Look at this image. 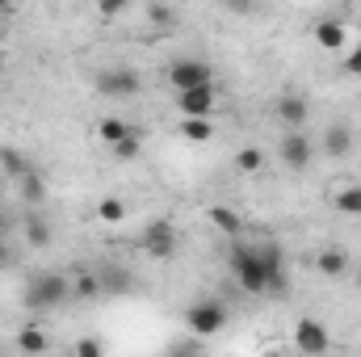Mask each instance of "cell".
Wrapping results in <instances>:
<instances>
[{"label": "cell", "instance_id": "cell-33", "mask_svg": "<svg viewBox=\"0 0 361 357\" xmlns=\"http://www.w3.org/2000/svg\"><path fill=\"white\" fill-rule=\"evenodd\" d=\"M227 4H231V8H240V13H248V8H252L257 0H227Z\"/></svg>", "mask_w": 361, "mask_h": 357}, {"label": "cell", "instance_id": "cell-19", "mask_svg": "<svg viewBox=\"0 0 361 357\" xmlns=\"http://www.w3.org/2000/svg\"><path fill=\"white\" fill-rule=\"evenodd\" d=\"M25 240H30V248H47L51 244V223L42 214H30L25 219Z\"/></svg>", "mask_w": 361, "mask_h": 357}, {"label": "cell", "instance_id": "cell-21", "mask_svg": "<svg viewBox=\"0 0 361 357\" xmlns=\"http://www.w3.org/2000/svg\"><path fill=\"white\" fill-rule=\"evenodd\" d=\"M130 286H135V277H130L126 269H105V273H101V290H105V294H126Z\"/></svg>", "mask_w": 361, "mask_h": 357}, {"label": "cell", "instance_id": "cell-3", "mask_svg": "<svg viewBox=\"0 0 361 357\" xmlns=\"http://www.w3.org/2000/svg\"><path fill=\"white\" fill-rule=\"evenodd\" d=\"M185 328H189L193 337H214V332L227 328V307H223L219 298H197V303L185 311Z\"/></svg>", "mask_w": 361, "mask_h": 357}, {"label": "cell", "instance_id": "cell-26", "mask_svg": "<svg viewBox=\"0 0 361 357\" xmlns=\"http://www.w3.org/2000/svg\"><path fill=\"white\" fill-rule=\"evenodd\" d=\"M265 164V152L261 147H240V156H235V169L240 173H257Z\"/></svg>", "mask_w": 361, "mask_h": 357}, {"label": "cell", "instance_id": "cell-24", "mask_svg": "<svg viewBox=\"0 0 361 357\" xmlns=\"http://www.w3.org/2000/svg\"><path fill=\"white\" fill-rule=\"evenodd\" d=\"M97 135H101L105 143H118V139L130 135V126H126L122 118H101V122H97Z\"/></svg>", "mask_w": 361, "mask_h": 357}, {"label": "cell", "instance_id": "cell-15", "mask_svg": "<svg viewBox=\"0 0 361 357\" xmlns=\"http://www.w3.org/2000/svg\"><path fill=\"white\" fill-rule=\"evenodd\" d=\"M17 189H21V198H25V202H30V206H42V202H47V181L38 177V173H34V169H30V173H25V177L17 181Z\"/></svg>", "mask_w": 361, "mask_h": 357}, {"label": "cell", "instance_id": "cell-1", "mask_svg": "<svg viewBox=\"0 0 361 357\" xmlns=\"http://www.w3.org/2000/svg\"><path fill=\"white\" fill-rule=\"evenodd\" d=\"M72 298V282L63 273H38L30 286H25V307L30 311H55L59 303Z\"/></svg>", "mask_w": 361, "mask_h": 357}, {"label": "cell", "instance_id": "cell-11", "mask_svg": "<svg viewBox=\"0 0 361 357\" xmlns=\"http://www.w3.org/2000/svg\"><path fill=\"white\" fill-rule=\"evenodd\" d=\"M307 118H311L307 97H298V92H281V101H277V122H286L290 131H302Z\"/></svg>", "mask_w": 361, "mask_h": 357}, {"label": "cell", "instance_id": "cell-37", "mask_svg": "<svg viewBox=\"0 0 361 357\" xmlns=\"http://www.w3.org/2000/svg\"><path fill=\"white\" fill-rule=\"evenodd\" d=\"M0 185H4V173H0Z\"/></svg>", "mask_w": 361, "mask_h": 357}, {"label": "cell", "instance_id": "cell-30", "mask_svg": "<svg viewBox=\"0 0 361 357\" xmlns=\"http://www.w3.org/2000/svg\"><path fill=\"white\" fill-rule=\"evenodd\" d=\"M345 72H349V76H361V42L345 55Z\"/></svg>", "mask_w": 361, "mask_h": 357}, {"label": "cell", "instance_id": "cell-8", "mask_svg": "<svg viewBox=\"0 0 361 357\" xmlns=\"http://www.w3.org/2000/svg\"><path fill=\"white\" fill-rule=\"evenodd\" d=\"M173 89H197V85H214V68L202 63V59H177L173 72H169Z\"/></svg>", "mask_w": 361, "mask_h": 357}, {"label": "cell", "instance_id": "cell-29", "mask_svg": "<svg viewBox=\"0 0 361 357\" xmlns=\"http://www.w3.org/2000/svg\"><path fill=\"white\" fill-rule=\"evenodd\" d=\"M130 0H97V8H101V17H118L122 8H126Z\"/></svg>", "mask_w": 361, "mask_h": 357}, {"label": "cell", "instance_id": "cell-14", "mask_svg": "<svg viewBox=\"0 0 361 357\" xmlns=\"http://www.w3.org/2000/svg\"><path fill=\"white\" fill-rule=\"evenodd\" d=\"M315 269L328 273V277H341V273H349V257H345L341 248H324V253L315 257Z\"/></svg>", "mask_w": 361, "mask_h": 357}, {"label": "cell", "instance_id": "cell-7", "mask_svg": "<svg viewBox=\"0 0 361 357\" xmlns=\"http://www.w3.org/2000/svg\"><path fill=\"white\" fill-rule=\"evenodd\" d=\"M277 156H281V164H286V169L302 173V169L315 160V143H311L302 131H290V135H281V143H277Z\"/></svg>", "mask_w": 361, "mask_h": 357}, {"label": "cell", "instance_id": "cell-28", "mask_svg": "<svg viewBox=\"0 0 361 357\" xmlns=\"http://www.w3.org/2000/svg\"><path fill=\"white\" fill-rule=\"evenodd\" d=\"M147 21H152V25H173L177 13H173L169 4H147Z\"/></svg>", "mask_w": 361, "mask_h": 357}, {"label": "cell", "instance_id": "cell-23", "mask_svg": "<svg viewBox=\"0 0 361 357\" xmlns=\"http://www.w3.org/2000/svg\"><path fill=\"white\" fill-rule=\"evenodd\" d=\"M139 147H143V143H139V135H135V131H130L126 139H118V143H109V152H114V160H118V164H130V160L139 156Z\"/></svg>", "mask_w": 361, "mask_h": 357}, {"label": "cell", "instance_id": "cell-10", "mask_svg": "<svg viewBox=\"0 0 361 357\" xmlns=\"http://www.w3.org/2000/svg\"><path fill=\"white\" fill-rule=\"evenodd\" d=\"M332 341H328V328L319 324V320H298L294 324V349H302V353H324Z\"/></svg>", "mask_w": 361, "mask_h": 357}, {"label": "cell", "instance_id": "cell-17", "mask_svg": "<svg viewBox=\"0 0 361 357\" xmlns=\"http://www.w3.org/2000/svg\"><path fill=\"white\" fill-rule=\"evenodd\" d=\"M206 214H210V223H214L219 231H227V236H240V227H244V219H240L231 206H210Z\"/></svg>", "mask_w": 361, "mask_h": 357}, {"label": "cell", "instance_id": "cell-34", "mask_svg": "<svg viewBox=\"0 0 361 357\" xmlns=\"http://www.w3.org/2000/svg\"><path fill=\"white\" fill-rule=\"evenodd\" d=\"M4 231H8V219H4V214H0V236H4Z\"/></svg>", "mask_w": 361, "mask_h": 357}, {"label": "cell", "instance_id": "cell-22", "mask_svg": "<svg viewBox=\"0 0 361 357\" xmlns=\"http://www.w3.org/2000/svg\"><path fill=\"white\" fill-rule=\"evenodd\" d=\"M17 349H21V353H47V349H51V337H47V332H38V328H21Z\"/></svg>", "mask_w": 361, "mask_h": 357}, {"label": "cell", "instance_id": "cell-6", "mask_svg": "<svg viewBox=\"0 0 361 357\" xmlns=\"http://www.w3.org/2000/svg\"><path fill=\"white\" fill-rule=\"evenodd\" d=\"M219 105V89L214 85H197V89H177V109L180 118H210Z\"/></svg>", "mask_w": 361, "mask_h": 357}, {"label": "cell", "instance_id": "cell-2", "mask_svg": "<svg viewBox=\"0 0 361 357\" xmlns=\"http://www.w3.org/2000/svg\"><path fill=\"white\" fill-rule=\"evenodd\" d=\"M231 273H235V282H240L248 294H265V261H261V248L240 244V248L231 253Z\"/></svg>", "mask_w": 361, "mask_h": 357}, {"label": "cell", "instance_id": "cell-12", "mask_svg": "<svg viewBox=\"0 0 361 357\" xmlns=\"http://www.w3.org/2000/svg\"><path fill=\"white\" fill-rule=\"evenodd\" d=\"M349 152H353V126H349V122H332V126L324 131V156L345 160Z\"/></svg>", "mask_w": 361, "mask_h": 357}, {"label": "cell", "instance_id": "cell-25", "mask_svg": "<svg viewBox=\"0 0 361 357\" xmlns=\"http://www.w3.org/2000/svg\"><path fill=\"white\" fill-rule=\"evenodd\" d=\"M336 210H345V214H361V185H345V189L336 193Z\"/></svg>", "mask_w": 361, "mask_h": 357}, {"label": "cell", "instance_id": "cell-5", "mask_svg": "<svg viewBox=\"0 0 361 357\" xmlns=\"http://www.w3.org/2000/svg\"><path fill=\"white\" fill-rule=\"evenodd\" d=\"M177 231H173V223L169 219H152L147 227H143V253L152 257V261H173L177 257Z\"/></svg>", "mask_w": 361, "mask_h": 357}, {"label": "cell", "instance_id": "cell-31", "mask_svg": "<svg viewBox=\"0 0 361 357\" xmlns=\"http://www.w3.org/2000/svg\"><path fill=\"white\" fill-rule=\"evenodd\" d=\"M76 353L80 357H101L105 353V345H101V341H76Z\"/></svg>", "mask_w": 361, "mask_h": 357}, {"label": "cell", "instance_id": "cell-35", "mask_svg": "<svg viewBox=\"0 0 361 357\" xmlns=\"http://www.w3.org/2000/svg\"><path fill=\"white\" fill-rule=\"evenodd\" d=\"M357 290H361V273H357Z\"/></svg>", "mask_w": 361, "mask_h": 357}, {"label": "cell", "instance_id": "cell-16", "mask_svg": "<svg viewBox=\"0 0 361 357\" xmlns=\"http://www.w3.org/2000/svg\"><path fill=\"white\" fill-rule=\"evenodd\" d=\"M180 135H185L189 143H210V139H214V122H210V118H185V122H180Z\"/></svg>", "mask_w": 361, "mask_h": 357}, {"label": "cell", "instance_id": "cell-27", "mask_svg": "<svg viewBox=\"0 0 361 357\" xmlns=\"http://www.w3.org/2000/svg\"><path fill=\"white\" fill-rule=\"evenodd\" d=\"M97 214H101V223H122L126 219V206L118 198H101L97 202Z\"/></svg>", "mask_w": 361, "mask_h": 357}, {"label": "cell", "instance_id": "cell-36", "mask_svg": "<svg viewBox=\"0 0 361 357\" xmlns=\"http://www.w3.org/2000/svg\"><path fill=\"white\" fill-rule=\"evenodd\" d=\"M4 4H8V0H0V8H4Z\"/></svg>", "mask_w": 361, "mask_h": 357}, {"label": "cell", "instance_id": "cell-32", "mask_svg": "<svg viewBox=\"0 0 361 357\" xmlns=\"http://www.w3.org/2000/svg\"><path fill=\"white\" fill-rule=\"evenodd\" d=\"M13 265V248H8V240L0 236V269H8Z\"/></svg>", "mask_w": 361, "mask_h": 357}, {"label": "cell", "instance_id": "cell-9", "mask_svg": "<svg viewBox=\"0 0 361 357\" xmlns=\"http://www.w3.org/2000/svg\"><path fill=\"white\" fill-rule=\"evenodd\" d=\"M261 261H265V294H286L290 277H286V265H281V248L261 244Z\"/></svg>", "mask_w": 361, "mask_h": 357}, {"label": "cell", "instance_id": "cell-4", "mask_svg": "<svg viewBox=\"0 0 361 357\" xmlns=\"http://www.w3.org/2000/svg\"><path fill=\"white\" fill-rule=\"evenodd\" d=\"M92 89L101 92V97L126 101V97H135V92L143 89V80H139V72H135V68H105V72H97V76H92Z\"/></svg>", "mask_w": 361, "mask_h": 357}, {"label": "cell", "instance_id": "cell-20", "mask_svg": "<svg viewBox=\"0 0 361 357\" xmlns=\"http://www.w3.org/2000/svg\"><path fill=\"white\" fill-rule=\"evenodd\" d=\"M97 294H105L97 273H76V277H72V298H85V303H92Z\"/></svg>", "mask_w": 361, "mask_h": 357}, {"label": "cell", "instance_id": "cell-13", "mask_svg": "<svg viewBox=\"0 0 361 357\" xmlns=\"http://www.w3.org/2000/svg\"><path fill=\"white\" fill-rule=\"evenodd\" d=\"M311 38H315V47H324V51H345V42H349L345 25H341L336 17H324V21H315Z\"/></svg>", "mask_w": 361, "mask_h": 357}, {"label": "cell", "instance_id": "cell-18", "mask_svg": "<svg viewBox=\"0 0 361 357\" xmlns=\"http://www.w3.org/2000/svg\"><path fill=\"white\" fill-rule=\"evenodd\" d=\"M0 173L13 177V181H21L30 173V164H25V156H21L17 147H0Z\"/></svg>", "mask_w": 361, "mask_h": 357}]
</instances>
